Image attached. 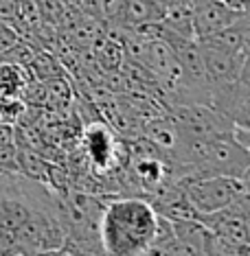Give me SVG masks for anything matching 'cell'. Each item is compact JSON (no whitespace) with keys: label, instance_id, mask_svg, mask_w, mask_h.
<instances>
[{"label":"cell","instance_id":"obj_19","mask_svg":"<svg viewBox=\"0 0 250 256\" xmlns=\"http://www.w3.org/2000/svg\"><path fill=\"white\" fill-rule=\"evenodd\" d=\"M184 2H189V4H191V7H193V9H195V7H197V4L206 2V0H184Z\"/></svg>","mask_w":250,"mask_h":256},{"label":"cell","instance_id":"obj_10","mask_svg":"<svg viewBox=\"0 0 250 256\" xmlns=\"http://www.w3.org/2000/svg\"><path fill=\"white\" fill-rule=\"evenodd\" d=\"M160 18H162V4L158 0H125L121 24L158 22Z\"/></svg>","mask_w":250,"mask_h":256},{"label":"cell","instance_id":"obj_12","mask_svg":"<svg viewBox=\"0 0 250 256\" xmlns=\"http://www.w3.org/2000/svg\"><path fill=\"white\" fill-rule=\"evenodd\" d=\"M248 254H250L248 243L230 241V238L208 230V236L204 243V256H248Z\"/></svg>","mask_w":250,"mask_h":256},{"label":"cell","instance_id":"obj_5","mask_svg":"<svg viewBox=\"0 0 250 256\" xmlns=\"http://www.w3.org/2000/svg\"><path fill=\"white\" fill-rule=\"evenodd\" d=\"M246 14L248 9H235L222 0H206L193 9V36L195 40L213 36Z\"/></svg>","mask_w":250,"mask_h":256},{"label":"cell","instance_id":"obj_13","mask_svg":"<svg viewBox=\"0 0 250 256\" xmlns=\"http://www.w3.org/2000/svg\"><path fill=\"white\" fill-rule=\"evenodd\" d=\"M152 254H165V256H195L193 250H191L187 243L180 241L176 234H173L171 238H167L165 243H160L158 248H154Z\"/></svg>","mask_w":250,"mask_h":256},{"label":"cell","instance_id":"obj_17","mask_svg":"<svg viewBox=\"0 0 250 256\" xmlns=\"http://www.w3.org/2000/svg\"><path fill=\"white\" fill-rule=\"evenodd\" d=\"M222 2L230 4V7H235V9H248V0H222Z\"/></svg>","mask_w":250,"mask_h":256},{"label":"cell","instance_id":"obj_9","mask_svg":"<svg viewBox=\"0 0 250 256\" xmlns=\"http://www.w3.org/2000/svg\"><path fill=\"white\" fill-rule=\"evenodd\" d=\"M171 221V228L173 234H176L182 243L193 250L195 254L204 256V243L208 236V228L202 224L197 217H189V219H169Z\"/></svg>","mask_w":250,"mask_h":256},{"label":"cell","instance_id":"obj_3","mask_svg":"<svg viewBox=\"0 0 250 256\" xmlns=\"http://www.w3.org/2000/svg\"><path fill=\"white\" fill-rule=\"evenodd\" d=\"M184 188L189 202L197 214L215 212L243 195H250L248 180L230 176H204V178H178L173 180Z\"/></svg>","mask_w":250,"mask_h":256},{"label":"cell","instance_id":"obj_11","mask_svg":"<svg viewBox=\"0 0 250 256\" xmlns=\"http://www.w3.org/2000/svg\"><path fill=\"white\" fill-rule=\"evenodd\" d=\"M27 72H31V77L36 81H49L55 77H64V64L51 53L38 48L33 60L29 62Z\"/></svg>","mask_w":250,"mask_h":256},{"label":"cell","instance_id":"obj_14","mask_svg":"<svg viewBox=\"0 0 250 256\" xmlns=\"http://www.w3.org/2000/svg\"><path fill=\"white\" fill-rule=\"evenodd\" d=\"M0 173H20L16 144H0Z\"/></svg>","mask_w":250,"mask_h":256},{"label":"cell","instance_id":"obj_7","mask_svg":"<svg viewBox=\"0 0 250 256\" xmlns=\"http://www.w3.org/2000/svg\"><path fill=\"white\" fill-rule=\"evenodd\" d=\"M197 42L213 46V48L224 50V53L230 55H250V14L241 16L239 20L224 26L222 31L197 40Z\"/></svg>","mask_w":250,"mask_h":256},{"label":"cell","instance_id":"obj_2","mask_svg":"<svg viewBox=\"0 0 250 256\" xmlns=\"http://www.w3.org/2000/svg\"><path fill=\"white\" fill-rule=\"evenodd\" d=\"M167 116L173 120L180 134L204 140H222V138H239L248 142V130L237 127L228 116L215 110L211 103H180L167 110ZM250 144V142H248Z\"/></svg>","mask_w":250,"mask_h":256},{"label":"cell","instance_id":"obj_1","mask_svg":"<svg viewBox=\"0 0 250 256\" xmlns=\"http://www.w3.org/2000/svg\"><path fill=\"white\" fill-rule=\"evenodd\" d=\"M158 212L141 195L112 197L99 219V238L106 254L141 256L152 246Z\"/></svg>","mask_w":250,"mask_h":256},{"label":"cell","instance_id":"obj_4","mask_svg":"<svg viewBox=\"0 0 250 256\" xmlns=\"http://www.w3.org/2000/svg\"><path fill=\"white\" fill-rule=\"evenodd\" d=\"M197 219L208 230L217 232V234L230 238V241L250 246V195H243L215 212L197 214Z\"/></svg>","mask_w":250,"mask_h":256},{"label":"cell","instance_id":"obj_18","mask_svg":"<svg viewBox=\"0 0 250 256\" xmlns=\"http://www.w3.org/2000/svg\"><path fill=\"white\" fill-rule=\"evenodd\" d=\"M158 2L162 4V7H169V4H176V2H180V0H158Z\"/></svg>","mask_w":250,"mask_h":256},{"label":"cell","instance_id":"obj_15","mask_svg":"<svg viewBox=\"0 0 250 256\" xmlns=\"http://www.w3.org/2000/svg\"><path fill=\"white\" fill-rule=\"evenodd\" d=\"M20 0H0V22L14 26L18 22Z\"/></svg>","mask_w":250,"mask_h":256},{"label":"cell","instance_id":"obj_16","mask_svg":"<svg viewBox=\"0 0 250 256\" xmlns=\"http://www.w3.org/2000/svg\"><path fill=\"white\" fill-rule=\"evenodd\" d=\"M20 40V36L16 33V28L11 24H3L0 22V53H5L7 48H11L16 42Z\"/></svg>","mask_w":250,"mask_h":256},{"label":"cell","instance_id":"obj_8","mask_svg":"<svg viewBox=\"0 0 250 256\" xmlns=\"http://www.w3.org/2000/svg\"><path fill=\"white\" fill-rule=\"evenodd\" d=\"M160 22L169 28L171 33H176L180 38L195 40L193 36V7L184 0H180L176 4L162 7V18Z\"/></svg>","mask_w":250,"mask_h":256},{"label":"cell","instance_id":"obj_6","mask_svg":"<svg viewBox=\"0 0 250 256\" xmlns=\"http://www.w3.org/2000/svg\"><path fill=\"white\" fill-rule=\"evenodd\" d=\"M197 46H200L202 57H204V66H206L208 79H211V86L232 81L239 77L243 70H248L250 55H230V53H224V50H217L213 46H206L200 42H197Z\"/></svg>","mask_w":250,"mask_h":256}]
</instances>
